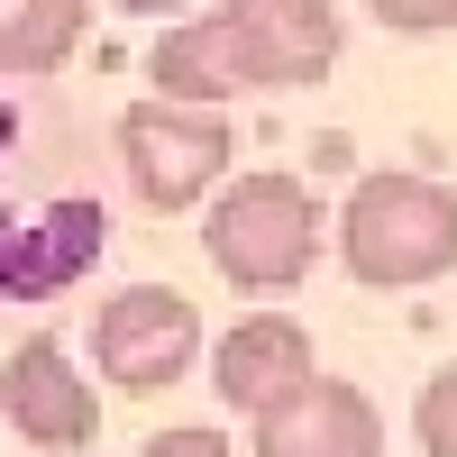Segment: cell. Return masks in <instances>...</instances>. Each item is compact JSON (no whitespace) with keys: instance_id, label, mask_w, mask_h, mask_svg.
I'll return each mask as SVG.
<instances>
[{"instance_id":"cell-8","label":"cell","mask_w":457,"mask_h":457,"mask_svg":"<svg viewBox=\"0 0 457 457\" xmlns=\"http://www.w3.org/2000/svg\"><path fill=\"white\" fill-rule=\"evenodd\" d=\"M312 375H320V357H312V329L293 312H247V320H228L220 348H211V385H220L228 411H247V421L284 411Z\"/></svg>"},{"instance_id":"cell-12","label":"cell","mask_w":457,"mask_h":457,"mask_svg":"<svg viewBox=\"0 0 457 457\" xmlns=\"http://www.w3.org/2000/svg\"><path fill=\"white\" fill-rule=\"evenodd\" d=\"M411 439H421V457H457V357L421 385V403H411Z\"/></svg>"},{"instance_id":"cell-14","label":"cell","mask_w":457,"mask_h":457,"mask_svg":"<svg viewBox=\"0 0 457 457\" xmlns=\"http://www.w3.org/2000/svg\"><path fill=\"white\" fill-rule=\"evenodd\" d=\"M375 28H394V37H448L457 28V0H366Z\"/></svg>"},{"instance_id":"cell-2","label":"cell","mask_w":457,"mask_h":457,"mask_svg":"<svg viewBox=\"0 0 457 457\" xmlns=\"http://www.w3.org/2000/svg\"><path fill=\"white\" fill-rule=\"evenodd\" d=\"M10 156L28 165V120H19V101H0V174H10ZM110 238V211L101 193H83V183H0V293L10 302H46L64 293L83 265L101 256Z\"/></svg>"},{"instance_id":"cell-6","label":"cell","mask_w":457,"mask_h":457,"mask_svg":"<svg viewBox=\"0 0 457 457\" xmlns=\"http://www.w3.org/2000/svg\"><path fill=\"white\" fill-rule=\"evenodd\" d=\"M220 46L238 92H312L329 83L348 28L329 0H220Z\"/></svg>"},{"instance_id":"cell-9","label":"cell","mask_w":457,"mask_h":457,"mask_svg":"<svg viewBox=\"0 0 457 457\" xmlns=\"http://www.w3.org/2000/svg\"><path fill=\"white\" fill-rule=\"evenodd\" d=\"M247 457H385V411L348 375H312L284 411H265Z\"/></svg>"},{"instance_id":"cell-5","label":"cell","mask_w":457,"mask_h":457,"mask_svg":"<svg viewBox=\"0 0 457 457\" xmlns=\"http://www.w3.org/2000/svg\"><path fill=\"white\" fill-rule=\"evenodd\" d=\"M202 357V312L174 284H120L92 312V366L110 394H174Z\"/></svg>"},{"instance_id":"cell-3","label":"cell","mask_w":457,"mask_h":457,"mask_svg":"<svg viewBox=\"0 0 457 457\" xmlns=\"http://www.w3.org/2000/svg\"><path fill=\"white\" fill-rule=\"evenodd\" d=\"M338 265L366 293H421L457 265V193L430 174H366L338 211Z\"/></svg>"},{"instance_id":"cell-15","label":"cell","mask_w":457,"mask_h":457,"mask_svg":"<svg viewBox=\"0 0 457 457\" xmlns=\"http://www.w3.org/2000/svg\"><path fill=\"white\" fill-rule=\"evenodd\" d=\"M110 10H129V19H183V10H202V0H110Z\"/></svg>"},{"instance_id":"cell-10","label":"cell","mask_w":457,"mask_h":457,"mask_svg":"<svg viewBox=\"0 0 457 457\" xmlns=\"http://www.w3.org/2000/svg\"><path fill=\"white\" fill-rule=\"evenodd\" d=\"M146 83L165 101H193V110L238 101V73H228V46H220V10H183V28H165L156 55H146Z\"/></svg>"},{"instance_id":"cell-13","label":"cell","mask_w":457,"mask_h":457,"mask_svg":"<svg viewBox=\"0 0 457 457\" xmlns=\"http://www.w3.org/2000/svg\"><path fill=\"white\" fill-rule=\"evenodd\" d=\"M137 457H238V439L211 421H165L156 439H137Z\"/></svg>"},{"instance_id":"cell-4","label":"cell","mask_w":457,"mask_h":457,"mask_svg":"<svg viewBox=\"0 0 457 457\" xmlns=\"http://www.w3.org/2000/svg\"><path fill=\"white\" fill-rule=\"evenodd\" d=\"M228 165H238V129H228V110H193V101H165L146 92L120 110V174L146 211H202Z\"/></svg>"},{"instance_id":"cell-11","label":"cell","mask_w":457,"mask_h":457,"mask_svg":"<svg viewBox=\"0 0 457 457\" xmlns=\"http://www.w3.org/2000/svg\"><path fill=\"white\" fill-rule=\"evenodd\" d=\"M92 28V0H0V73L10 83H46L73 64Z\"/></svg>"},{"instance_id":"cell-7","label":"cell","mask_w":457,"mask_h":457,"mask_svg":"<svg viewBox=\"0 0 457 457\" xmlns=\"http://www.w3.org/2000/svg\"><path fill=\"white\" fill-rule=\"evenodd\" d=\"M0 421L19 430V448H46V457H83L101 439V394L73 366L64 338L37 329V338H19L0 357Z\"/></svg>"},{"instance_id":"cell-1","label":"cell","mask_w":457,"mask_h":457,"mask_svg":"<svg viewBox=\"0 0 457 457\" xmlns=\"http://www.w3.org/2000/svg\"><path fill=\"white\" fill-rule=\"evenodd\" d=\"M329 238L320 193L284 165H256V174H228L211 211H202V256L220 265L238 293H293L312 275V256Z\"/></svg>"}]
</instances>
